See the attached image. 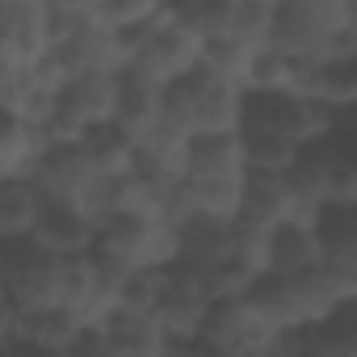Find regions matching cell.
<instances>
[{"instance_id":"2","label":"cell","mask_w":357,"mask_h":357,"mask_svg":"<svg viewBox=\"0 0 357 357\" xmlns=\"http://www.w3.org/2000/svg\"><path fill=\"white\" fill-rule=\"evenodd\" d=\"M248 109H252L248 89L219 80L206 68L181 84H172L168 101H164V114L172 122H181L194 139L198 135H240L248 126Z\"/></svg>"},{"instance_id":"22","label":"cell","mask_w":357,"mask_h":357,"mask_svg":"<svg viewBox=\"0 0 357 357\" xmlns=\"http://www.w3.org/2000/svg\"><path fill=\"white\" fill-rule=\"evenodd\" d=\"M282 17V0H227V30L231 38L248 43L252 51H269Z\"/></svg>"},{"instance_id":"3","label":"cell","mask_w":357,"mask_h":357,"mask_svg":"<svg viewBox=\"0 0 357 357\" xmlns=\"http://www.w3.org/2000/svg\"><path fill=\"white\" fill-rule=\"evenodd\" d=\"M105 261L130 269V273H164L172 265H181V231L143 219V215H122L97 231V248Z\"/></svg>"},{"instance_id":"28","label":"cell","mask_w":357,"mask_h":357,"mask_svg":"<svg viewBox=\"0 0 357 357\" xmlns=\"http://www.w3.org/2000/svg\"><path fill=\"white\" fill-rule=\"evenodd\" d=\"M164 357H202V344H168Z\"/></svg>"},{"instance_id":"19","label":"cell","mask_w":357,"mask_h":357,"mask_svg":"<svg viewBox=\"0 0 357 357\" xmlns=\"http://www.w3.org/2000/svg\"><path fill=\"white\" fill-rule=\"evenodd\" d=\"M248 176L244 130L240 135H198L190 143V176L185 181H236Z\"/></svg>"},{"instance_id":"4","label":"cell","mask_w":357,"mask_h":357,"mask_svg":"<svg viewBox=\"0 0 357 357\" xmlns=\"http://www.w3.org/2000/svg\"><path fill=\"white\" fill-rule=\"evenodd\" d=\"M340 34H349V0H282L273 47L290 59H328Z\"/></svg>"},{"instance_id":"29","label":"cell","mask_w":357,"mask_h":357,"mask_svg":"<svg viewBox=\"0 0 357 357\" xmlns=\"http://www.w3.org/2000/svg\"><path fill=\"white\" fill-rule=\"evenodd\" d=\"M5 357H76V353H38V349H5Z\"/></svg>"},{"instance_id":"24","label":"cell","mask_w":357,"mask_h":357,"mask_svg":"<svg viewBox=\"0 0 357 357\" xmlns=\"http://www.w3.org/2000/svg\"><path fill=\"white\" fill-rule=\"evenodd\" d=\"M198 269V265H194ZM202 273V286H206V294L215 298V303H227V298H248L257 286H261V265H252L248 257H240V252H231V257H223V261H215V265H202L198 269Z\"/></svg>"},{"instance_id":"23","label":"cell","mask_w":357,"mask_h":357,"mask_svg":"<svg viewBox=\"0 0 357 357\" xmlns=\"http://www.w3.org/2000/svg\"><path fill=\"white\" fill-rule=\"evenodd\" d=\"M105 340H109V349H114V357H164L168 353V336L160 332V324L155 319H139V315H114L105 328H97Z\"/></svg>"},{"instance_id":"9","label":"cell","mask_w":357,"mask_h":357,"mask_svg":"<svg viewBox=\"0 0 357 357\" xmlns=\"http://www.w3.org/2000/svg\"><path fill=\"white\" fill-rule=\"evenodd\" d=\"M198 344L227 357H257V353H273L282 344V332L261 315L252 298H227V303H215Z\"/></svg>"},{"instance_id":"30","label":"cell","mask_w":357,"mask_h":357,"mask_svg":"<svg viewBox=\"0 0 357 357\" xmlns=\"http://www.w3.org/2000/svg\"><path fill=\"white\" fill-rule=\"evenodd\" d=\"M349 30L357 34V0H349Z\"/></svg>"},{"instance_id":"27","label":"cell","mask_w":357,"mask_h":357,"mask_svg":"<svg viewBox=\"0 0 357 357\" xmlns=\"http://www.w3.org/2000/svg\"><path fill=\"white\" fill-rule=\"evenodd\" d=\"M282 357H336V336L328 328H311V332H290L282 336Z\"/></svg>"},{"instance_id":"6","label":"cell","mask_w":357,"mask_h":357,"mask_svg":"<svg viewBox=\"0 0 357 357\" xmlns=\"http://www.w3.org/2000/svg\"><path fill=\"white\" fill-rule=\"evenodd\" d=\"M215 311V298L202 286V273L194 265H172L160 278V298H155V324L172 344H198L202 328Z\"/></svg>"},{"instance_id":"21","label":"cell","mask_w":357,"mask_h":357,"mask_svg":"<svg viewBox=\"0 0 357 357\" xmlns=\"http://www.w3.org/2000/svg\"><path fill=\"white\" fill-rule=\"evenodd\" d=\"M181 261L185 265H215L223 257L236 252V223H223V219H206V215H194L185 219L181 227Z\"/></svg>"},{"instance_id":"32","label":"cell","mask_w":357,"mask_h":357,"mask_svg":"<svg viewBox=\"0 0 357 357\" xmlns=\"http://www.w3.org/2000/svg\"><path fill=\"white\" fill-rule=\"evenodd\" d=\"M257 357H282V349H273V353H257Z\"/></svg>"},{"instance_id":"11","label":"cell","mask_w":357,"mask_h":357,"mask_svg":"<svg viewBox=\"0 0 357 357\" xmlns=\"http://www.w3.org/2000/svg\"><path fill=\"white\" fill-rule=\"evenodd\" d=\"M324 265V236L311 219H290L265 236V278H294Z\"/></svg>"},{"instance_id":"8","label":"cell","mask_w":357,"mask_h":357,"mask_svg":"<svg viewBox=\"0 0 357 357\" xmlns=\"http://www.w3.org/2000/svg\"><path fill=\"white\" fill-rule=\"evenodd\" d=\"M51 51V0H0V68H43Z\"/></svg>"},{"instance_id":"26","label":"cell","mask_w":357,"mask_h":357,"mask_svg":"<svg viewBox=\"0 0 357 357\" xmlns=\"http://www.w3.org/2000/svg\"><path fill=\"white\" fill-rule=\"evenodd\" d=\"M261 51H252L248 43L231 38V34H219V38H206V55H202V68L219 80H231V84H248V72H252V59Z\"/></svg>"},{"instance_id":"7","label":"cell","mask_w":357,"mask_h":357,"mask_svg":"<svg viewBox=\"0 0 357 357\" xmlns=\"http://www.w3.org/2000/svg\"><path fill=\"white\" fill-rule=\"evenodd\" d=\"M5 307L13 311L63 307V261L34 248L30 240L5 244Z\"/></svg>"},{"instance_id":"17","label":"cell","mask_w":357,"mask_h":357,"mask_svg":"<svg viewBox=\"0 0 357 357\" xmlns=\"http://www.w3.org/2000/svg\"><path fill=\"white\" fill-rule=\"evenodd\" d=\"M51 135L43 126L0 118V181H34V172L51 155Z\"/></svg>"},{"instance_id":"13","label":"cell","mask_w":357,"mask_h":357,"mask_svg":"<svg viewBox=\"0 0 357 357\" xmlns=\"http://www.w3.org/2000/svg\"><path fill=\"white\" fill-rule=\"evenodd\" d=\"M34 248L59 257V261H72V257H89L97 248V227L89 223V215L72 202H47L34 236H30Z\"/></svg>"},{"instance_id":"14","label":"cell","mask_w":357,"mask_h":357,"mask_svg":"<svg viewBox=\"0 0 357 357\" xmlns=\"http://www.w3.org/2000/svg\"><path fill=\"white\" fill-rule=\"evenodd\" d=\"M319 236H324V269L336 278V286L353 307L357 303V202L324 211Z\"/></svg>"},{"instance_id":"10","label":"cell","mask_w":357,"mask_h":357,"mask_svg":"<svg viewBox=\"0 0 357 357\" xmlns=\"http://www.w3.org/2000/svg\"><path fill=\"white\" fill-rule=\"evenodd\" d=\"M93 328L84 315L68 307H43V311H0V336L5 349H38V353H76Z\"/></svg>"},{"instance_id":"15","label":"cell","mask_w":357,"mask_h":357,"mask_svg":"<svg viewBox=\"0 0 357 357\" xmlns=\"http://www.w3.org/2000/svg\"><path fill=\"white\" fill-rule=\"evenodd\" d=\"M97 168L80 147H51V155L43 160V168L34 172V185L43 190L47 202H72L80 206V198L97 185Z\"/></svg>"},{"instance_id":"16","label":"cell","mask_w":357,"mask_h":357,"mask_svg":"<svg viewBox=\"0 0 357 357\" xmlns=\"http://www.w3.org/2000/svg\"><path fill=\"white\" fill-rule=\"evenodd\" d=\"M244 155H248V172H261V176H290V168L298 164L303 147H298V143L290 139V130H282L273 118L248 109Z\"/></svg>"},{"instance_id":"20","label":"cell","mask_w":357,"mask_h":357,"mask_svg":"<svg viewBox=\"0 0 357 357\" xmlns=\"http://www.w3.org/2000/svg\"><path fill=\"white\" fill-rule=\"evenodd\" d=\"M43 211H47V198L34 181H0V240L5 244L30 240Z\"/></svg>"},{"instance_id":"5","label":"cell","mask_w":357,"mask_h":357,"mask_svg":"<svg viewBox=\"0 0 357 357\" xmlns=\"http://www.w3.org/2000/svg\"><path fill=\"white\" fill-rule=\"evenodd\" d=\"M202 55H206V38L194 34L181 17H176V9L168 5L164 22L151 30V38L130 59V68L143 72L147 80H155L160 89H172V84L190 80L194 72H202Z\"/></svg>"},{"instance_id":"25","label":"cell","mask_w":357,"mask_h":357,"mask_svg":"<svg viewBox=\"0 0 357 357\" xmlns=\"http://www.w3.org/2000/svg\"><path fill=\"white\" fill-rule=\"evenodd\" d=\"M80 151L93 160V168L101 176H126L135 172V155H139V143L122 130V126H101V130H89Z\"/></svg>"},{"instance_id":"12","label":"cell","mask_w":357,"mask_h":357,"mask_svg":"<svg viewBox=\"0 0 357 357\" xmlns=\"http://www.w3.org/2000/svg\"><path fill=\"white\" fill-rule=\"evenodd\" d=\"M290 219H311L319 223L324 215L315 211H303V202L294 198L286 176H261V172H248V190H244V211H240V223L244 227H257V231H273Z\"/></svg>"},{"instance_id":"18","label":"cell","mask_w":357,"mask_h":357,"mask_svg":"<svg viewBox=\"0 0 357 357\" xmlns=\"http://www.w3.org/2000/svg\"><path fill=\"white\" fill-rule=\"evenodd\" d=\"M164 101H168V89H160L155 80H147L143 72L126 68L118 76V122L135 143L164 118Z\"/></svg>"},{"instance_id":"33","label":"cell","mask_w":357,"mask_h":357,"mask_svg":"<svg viewBox=\"0 0 357 357\" xmlns=\"http://www.w3.org/2000/svg\"><path fill=\"white\" fill-rule=\"evenodd\" d=\"M353 307H357V303H353Z\"/></svg>"},{"instance_id":"31","label":"cell","mask_w":357,"mask_h":357,"mask_svg":"<svg viewBox=\"0 0 357 357\" xmlns=\"http://www.w3.org/2000/svg\"><path fill=\"white\" fill-rule=\"evenodd\" d=\"M202 357H227V353H215V349H202Z\"/></svg>"},{"instance_id":"1","label":"cell","mask_w":357,"mask_h":357,"mask_svg":"<svg viewBox=\"0 0 357 357\" xmlns=\"http://www.w3.org/2000/svg\"><path fill=\"white\" fill-rule=\"evenodd\" d=\"M248 298L261 307V315L282 336L311 332V328H328L349 307L344 290L336 286V278L324 265L319 269H307V273H294V278H261V286Z\"/></svg>"}]
</instances>
